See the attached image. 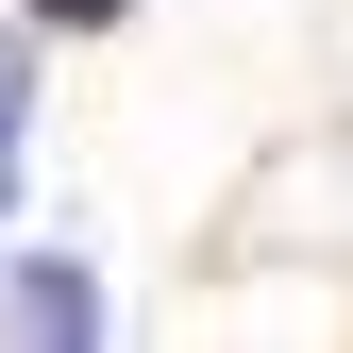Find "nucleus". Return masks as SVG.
Here are the masks:
<instances>
[{"label": "nucleus", "mask_w": 353, "mask_h": 353, "mask_svg": "<svg viewBox=\"0 0 353 353\" xmlns=\"http://www.w3.org/2000/svg\"><path fill=\"white\" fill-rule=\"evenodd\" d=\"M0 320L17 336H101V270H84V252H17V270H0Z\"/></svg>", "instance_id": "f257e3e1"}, {"label": "nucleus", "mask_w": 353, "mask_h": 353, "mask_svg": "<svg viewBox=\"0 0 353 353\" xmlns=\"http://www.w3.org/2000/svg\"><path fill=\"white\" fill-rule=\"evenodd\" d=\"M17 118L34 101H17V51H0V202H17Z\"/></svg>", "instance_id": "f03ea898"}, {"label": "nucleus", "mask_w": 353, "mask_h": 353, "mask_svg": "<svg viewBox=\"0 0 353 353\" xmlns=\"http://www.w3.org/2000/svg\"><path fill=\"white\" fill-rule=\"evenodd\" d=\"M34 17H51V34H101V17H118V0H34Z\"/></svg>", "instance_id": "7ed1b4c3"}]
</instances>
